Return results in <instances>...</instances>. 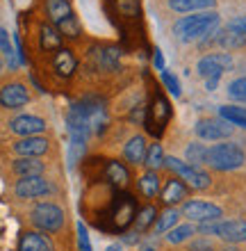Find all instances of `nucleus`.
<instances>
[{
  "label": "nucleus",
  "mask_w": 246,
  "mask_h": 251,
  "mask_svg": "<svg viewBox=\"0 0 246 251\" xmlns=\"http://www.w3.org/2000/svg\"><path fill=\"white\" fill-rule=\"evenodd\" d=\"M0 53L9 60V66H12V69L19 64V62L14 60V48H12V41H9V34H7L5 27H0Z\"/></svg>",
  "instance_id": "obj_37"
},
{
  "label": "nucleus",
  "mask_w": 246,
  "mask_h": 251,
  "mask_svg": "<svg viewBox=\"0 0 246 251\" xmlns=\"http://www.w3.org/2000/svg\"><path fill=\"white\" fill-rule=\"evenodd\" d=\"M62 37L60 30L53 25V23H44L39 27V46L41 50H46V53H57L62 48Z\"/></svg>",
  "instance_id": "obj_19"
},
{
  "label": "nucleus",
  "mask_w": 246,
  "mask_h": 251,
  "mask_svg": "<svg viewBox=\"0 0 246 251\" xmlns=\"http://www.w3.org/2000/svg\"><path fill=\"white\" fill-rule=\"evenodd\" d=\"M144 165L148 167V172H155V169L164 167V151H162V144H151L148 146V153H146Z\"/></svg>",
  "instance_id": "obj_35"
},
{
  "label": "nucleus",
  "mask_w": 246,
  "mask_h": 251,
  "mask_svg": "<svg viewBox=\"0 0 246 251\" xmlns=\"http://www.w3.org/2000/svg\"><path fill=\"white\" fill-rule=\"evenodd\" d=\"M219 117H221V119H226L228 124L246 128V107H240V105H221L219 107Z\"/></svg>",
  "instance_id": "obj_30"
},
{
  "label": "nucleus",
  "mask_w": 246,
  "mask_h": 251,
  "mask_svg": "<svg viewBox=\"0 0 246 251\" xmlns=\"http://www.w3.org/2000/svg\"><path fill=\"white\" fill-rule=\"evenodd\" d=\"M217 85H219V78H207V80H205L207 92H214V89H217Z\"/></svg>",
  "instance_id": "obj_45"
},
{
  "label": "nucleus",
  "mask_w": 246,
  "mask_h": 251,
  "mask_svg": "<svg viewBox=\"0 0 246 251\" xmlns=\"http://www.w3.org/2000/svg\"><path fill=\"white\" fill-rule=\"evenodd\" d=\"M30 103V92L23 82H7L0 89V107L2 110H19Z\"/></svg>",
  "instance_id": "obj_13"
},
{
  "label": "nucleus",
  "mask_w": 246,
  "mask_h": 251,
  "mask_svg": "<svg viewBox=\"0 0 246 251\" xmlns=\"http://www.w3.org/2000/svg\"><path fill=\"white\" fill-rule=\"evenodd\" d=\"M196 233V228H194L192 224H180V226H173L171 231L166 233V240L171 242V245H180V242H185V240H189Z\"/></svg>",
  "instance_id": "obj_36"
},
{
  "label": "nucleus",
  "mask_w": 246,
  "mask_h": 251,
  "mask_svg": "<svg viewBox=\"0 0 246 251\" xmlns=\"http://www.w3.org/2000/svg\"><path fill=\"white\" fill-rule=\"evenodd\" d=\"M169 7L173 12L189 14V12H210L217 7V0H169Z\"/></svg>",
  "instance_id": "obj_23"
},
{
  "label": "nucleus",
  "mask_w": 246,
  "mask_h": 251,
  "mask_svg": "<svg viewBox=\"0 0 246 251\" xmlns=\"http://www.w3.org/2000/svg\"><path fill=\"white\" fill-rule=\"evenodd\" d=\"M155 222H157L155 205H144V208L137 212V217H134V228H137V233H146L151 226H155Z\"/></svg>",
  "instance_id": "obj_29"
},
{
  "label": "nucleus",
  "mask_w": 246,
  "mask_h": 251,
  "mask_svg": "<svg viewBox=\"0 0 246 251\" xmlns=\"http://www.w3.org/2000/svg\"><path fill=\"white\" fill-rule=\"evenodd\" d=\"M137 201H134L133 194L128 192H116L112 201V210H110V222H112V231H126L130 224H134V217H137Z\"/></svg>",
  "instance_id": "obj_4"
},
{
  "label": "nucleus",
  "mask_w": 246,
  "mask_h": 251,
  "mask_svg": "<svg viewBox=\"0 0 246 251\" xmlns=\"http://www.w3.org/2000/svg\"><path fill=\"white\" fill-rule=\"evenodd\" d=\"M169 119H171V105H169V100H166L162 94H155L153 100H151V105L146 107V119H144L146 130L151 132L153 137H162V132H164Z\"/></svg>",
  "instance_id": "obj_7"
},
{
  "label": "nucleus",
  "mask_w": 246,
  "mask_h": 251,
  "mask_svg": "<svg viewBox=\"0 0 246 251\" xmlns=\"http://www.w3.org/2000/svg\"><path fill=\"white\" fill-rule=\"evenodd\" d=\"M114 9L123 19H137L141 16V0H114Z\"/></svg>",
  "instance_id": "obj_31"
},
{
  "label": "nucleus",
  "mask_w": 246,
  "mask_h": 251,
  "mask_svg": "<svg viewBox=\"0 0 246 251\" xmlns=\"http://www.w3.org/2000/svg\"><path fill=\"white\" fill-rule=\"evenodd\" d=\"M228 94H230V99H235V100H246V75L233 80L230 87H228Z\"/></svg>",
  "instance_id": "obj_38"
},
{
  "label": "nucleus",
  "mask_w": 246,
  "mask_h": 251,
  "mask_svg": "<svg viewBox=\"0 0 246 251\" xmlns=\"http://www.w3.org/2000/svg\"><path fill=\"white\" fill-rule=\"evenodd\" d=\"M105 251H123V249H121V245H110Z\"/></svg>",
  "instance_id": "obj_46"
},
{
  "label": "nucleus",
  "mask_w": 246,
  "mask_h": 251,
  "mask_svg": "<svg viewBox=\"0 0 246 251\" xmlns=\"http://www.w3.org/2000/svg\"><path fill=\"white\" fill-rule=\"evenodd\" d=\"M144 112H146V107H144V105H139V107H137V110H134L133 114H130V121H134V124H141V121L146 119V117H144Z\"/></svg>",
  "instance_id": "obj_42"
},
{
  "label": "nucleus",
  "mask_w": 246,
  "mask_h": 251,
  "mask_svg": "<svg viewBox=\"0 0 246 251\" xmlns=\"http://www.w3.org/2000/svg\"><path fill=\"white\" fill-rule=\"evenodd\" d=\"M153 64L157 71H164V57H162L160 50H155V57H153Z\"/></svg>",
  "instance_id": "obj_43"
},
{
  "label": "nucleus",
  "mask_w": 246,
  "mask_h": 251,
  "mask_svg": "<svg viewBox=\"0 0 246 251\" xmlns=\"http://www.w3.org/2000/svg\"><path fill=\"white\" fill-rule=\"evenodd\" d=\"M224 251H240V249H235V247H226Z\"/></svg>",
  "instance_id": "obj_48"
},
{
  "label": "nucleus",
  "mask_w": 246,
  "mask_h": 251,
  "mask_svg": "<svg viewBox=\"0 0 246 251\" xmlns=\"http://www.w3.org/2000/svg\"><path fill=\"white\" fill-rule=\"evenodd\" d=\"M82 107H85V114H87V126H89V132H93V135L105 132L107 124H110V119H107L105 103H103V100H98V99H87L85 103H82Z\"/></svg>",
  "instance_id": "obj_14"
},
{
  "label": "nucleus",
  "mask_w": 246,
  "mask_h": 251,
  "mask_svg": "<svg viewBox=\"0 0 246 251\" xmlns=\"http://www.w3.org/2000/svg\"><path fill=\"white\" fill-rule=\"evenodd\" d=\"M180 215L187 217L189 222H196V224H207V222H219L224 217V210L219 205L207 203V201H187Z\"/></svg>",
  "instance_id": "obj_9"
},
{
  "label": "nucleus",
  "mask_w": 246,
  "mask_h": 251,
  "mask_svg": "<svg viewBox=\"0 0 246 251\" xmlns=\"http://www.w3.org/2000/svg\"><path fill=\"white\" fill-rule=\"evenodd\" d=\"M148 153V144L144 135H134V137L128 139V144L123 146V158L130 162V165H144Z\"/></svg>",
  "instance_id": "obj_17"
},
{
  "label": "nucleus",
  "mask_w": 246,
  "mask_h": 251,
  "mask_svg": "<svg viewBox=\"0 0 246 251\" xmlns=\"http://www.w3.org/2000/svg\"><path fill=\"white\" fill-rule=\"evenodd\" d=\"M144 251H153V249H144Z\"/></svg>",
  "instance_id": "obj_49"
},
{
  "label": "nucleus",
  "mask_w": 246,
  "mask_h": 251,
  "mask_svg": "<svg viewBox=\"0 0 246 251\" xmlns=\"http://www.w3.org/2000/svg\"><path fill=\"white\" fill-rule=\"evenodd\" d=\"M139 235H141V233H137V231H134V233H128L126 238H123V242H126V245H134V242L139 240Z\"/></svg>",
  "instance_id": "obj_44"
},
{
  "label": "nucleus",
  "mask_w": 246,
  "mask_h": 251,
  "mask_svg": "<svg viewBox=\"0 0 246 251\" xmlns=\"http://www.w3.org/2000/svg\"><path fill=\"white\" fill-rule=\"evenodd\" d=\"M187 162L194 167H201V165H207V146L205 144H199V142H194V144L187 146Z\"/></svg>",
  "instance_id": "obj_33"
},
{
  "label": "nucleus",
  "mask_w": 246,
  "mask_h": 251,
  "mask_svg": "<svg viewBox=\"0 0 246 251\" xmlns=\"http://www.w3.org/2000/svg\"><path fill=\"white\" fill-rule=\"evenodd\" d=\"M9 130L21 137H32V135H41L46 130V121L37 114H19L9 121Z\"/></svg>",
  "instance_id": "obj_16"
},
{
  "label": "nucleus",
  "mask_w": 246,
  "mask_h": 251,
  "mask_svg": "<svg viewBox=\"0 0 246 251\" xmlns=\"http://www.w3.org/2000/svg\"><path fill=\"white\" fill-rule=\"evenodd\" d=\"M160 73H162V82H164L166 89H169L173 96H180V82H178V78H176L173 73H169L166 69H164V71H160Z\"/></svg>",
  "instance_id": "obj_39"
},
{
  "label": "nucleus",
  "mask_w": 246,
  "mask_h": 251,
  "mask_svg": "<svg viewBox=\"0 0 246 251\" xmlns=\"http://www.w3.org/2000/svg\"><path fill=\"white\" fill-rule=\"evenodd\" d=\"M228 27L230 30H235V32H240L246 37V16H237V19H233L230 23H228Z\"/></svg>",
  "instance_id": "obj_41"
},
{
  "label": "nucleus",
  "mask_w": 246,
  "mask_h": 251,
  "mask_svg": "<svg viewBox=\"0 0 246 251\" xmlns=\"http://www.w3.org/2000/svg\"><path fill=\"white\" fill-rule=\"evenodd\" d=\"M57 30H60L62 37H68V39H78L82 34V27H80V21L75 19L73 14H68L67 19H62L60 23H57Z\"/></svg>",
  "instance_id": "obj_32"
},
{
  "label": "nucleus",
  "mask_w": 246,
  "mask_h": 251,
  "mask_svg": "<svg viewBox=\"0 0 246 251\" xmlns=\"http://www.w3.org/2000/svg\"><path fill=\"white\" fill-rule=\"evenodd\" d=\"M78 235H80V251H91V245H89V233H87L85 224H78Z\"/></svg>",
  "instance_id": "obj_40"
},
{
  "label": "nucleus",
  "mask_w": 246,
  "mask_h": 251,
  "mask_svg": "<svg viewBox=\"0 0 246 251\" xmlns=\"http://www.w3.org/2000/svg\"><path fill=\"white\" fill-rule=\"evenodd\" d=\"M201 233H212L217 238L226 240L230 245L246 242V222L242 219H230V222H207L199 226Z\"/></svg>",
  "instance_id": "obj_8"
},
{
  "label": "nucleus",
  "mask_w": 246,
  "mask_h": 251,
  "mask_svg": "<svg viewBox=\"0 0 246 251\" xmlns=\"http://www.w3.org/2000/svg\"><path fill=\"white\" fill-rule=\"evenodd\" d=\"M214 41H217L221 48H226V50H240V48L246 46V37H244V34L235 32V30H230V27L219 30V32L214 34Z\"/></svg>",
  "instance_id": "obj_26"
},
{
  "label": "nucleus",
  "mask_w": 246,
  "mask_h": 251,
  "mask_svg": "<svg viewBox=\"0 0 246 251\" xmlns=\"http://www.w3.org/2000/svg\"><path fill=\"white\" fill-rule=\"evenodd\" d=\"M160 197L166 205H176V203H180L182 199H187V185L178 178L166 180V185H164V190H162Z\"/></svg>",
  "instance_id": "obj_25"
},
{
  "label": "nucleus",
  "mask_w": 246,
  "mask_h": 251,
  "mask_svg": "<svg viewBox=\"0 0 246 251\" xmlns=\"http://www.w3.org/2000/svg\"><path fill=\"white\" fill-rule=\"evenodd\" d=\"M164 167L166 169H171L173 174H178L180 178L185 180L189 187H194V190H205V187H210V174L203 172L201 167H194L189 165V162H182V160L173 158V155H166L164 158Z\"/></svg>",
  "instance_id": "obj_6"
},
{
  "label": "nucleus",
  "mask_w": 246,
  "mask_h": 251,
  "mask_svg": "<svg viewBox=\"0 0 246 251\" xmlns=\"http://www.w3.org/2000/svg\"><path fill=\"white\" fill-rule=\"evenodd\" d=\"M105 178L112 183L116 190H126L128 183H130V172H128V167L119 160H110L105 165Z\"/></svg>",
  "instance_id": "obj_20"
},
{
  "label": "nucleus",
  "mask_w": 246,
  "mask_h": 251,
  "mask_svg": "<svg viewBox=\"0 0 246 251\" xmlns=\"http://www.w3.org/2000/svg\"><path fill=\"white\" fill-rule=\"evenodd\" d=\"M67 126H68V155L71 165L85 155L87 139H89V126H87V114L82 103H73L67 112Z\"/></svg>",
  "instance_id": "obj_2"
},
{
  "label": "nucleus",
  "mask_w": 246,
  "mask_h": 251,
  "mask_svg": "<svg viewBox=\"0 0 246 251\" xmlns=\"http://www.w3.org/2000/svg\"><path fill=\"white\" fill-rule=\"evenodd\" d=\"M55 192V185L44 176H27V178H19L14 185V194L19 199H39L48 197Z\"/></svg>",
  "instance_id": "obj_10"
},
{
  "label": "nucleus",
  "mask_w": 246,
  "mask_h": 251,
  "mask_svg": "<svg viewBox=\"0 0 246 251\" xmlns=\"http://www.w3.org/2000/svg\"><path fill=\"white\" fill-rule=\"evenodd\" d=\"M119 48H93V60L100 71H116L119 69Z\"/></svg>",
  "instance_id": "obj_24"
},
{
  "label": "nucleus",
  "mask_w": 246,
  "mask_h": 251,
  "mask_svg": "<svg viewBox=\"0 0 246 251\" xmlns=\"http://www.w3.org/2000/svg\"><path fill=\"white\" fill-rule=\"evenodd\" d=\"M30 222L41 233H57L64 226V210L53 201H44V203H37L32 208Z\"/></svg>",
  "instance_id": "obj_5"
},
{
  "label": "nucleus",
  "mask_w": 246,
  "mask_h": 251,
  "mask_svg": "<svg viewBox=\"0 0 246 251\" xmlns=\"http://www.w3.org/2000/svg\"><path fill=\"white\" fill-rule=\"evenodd\" d=\"M50 149V139L41 137V135H32V137H23L12 144V151L21 158H41L44 153Z\"/></svg>",
  "instance_id": "obj_15"
},
{
  "label": "nucleus",
  "mask_w": 246,
  "mask_h": 251,
  "mask_svg": "<svg viewBox=\"0 0 246 251\" xmlns=\"http://www.w3.org/2000/svg\"><path fill=\"white\" fill-rule=\"evenodd\" d=\"M2 69H5V62H2V57H0V73H2Z\"/></svg>",
  "instance_id": "obj_47"
},
{
  "label": "nucleus",
  "mask_w": 246,
  "mask_h": 251,
  "mask_svg": "<svg viewBox=\"0 0 246 251\" xmlns=\"http://www.w3.org/2000/svg\"><path fill=\"white\" fill-rule=\"evenodd\" d=\"M53 69L55 73L60 75V78H71L78 69V60H75L73 50H68V48H60L53 57Z\"/></svg>",
  "instance_id": "obj_18"
},
{
  "label": "nucleus",
  "mask_w": 246,
  "mask_h": 251,
  "mask_svg": "<svg viewBox=\"0 0 246 251\" xmlns=\"http://www.w3.org/2000/svg\"><path fill=\"white\" fill-rule=\"evenodd\" d=\"M46 14L50 19V23L57 25L62 19H67L68 14H73V9H71L68 0H46Z\"/></svg>",
  "instance_id": "obj_27"
},
{
  "label": "nucleus",
  "mask_w": 246,
  "mask_h": 251,
  "mask_svg": "<svg viewBox=\"0 0 246 251\" xmlns=\"http://www.w3.org/2000/svg\"><path fill=\"white\" fill-rule=\"evenodd\" d=\"M194 130L205 142H217V139H226L233 135V124H228L226 119H201L194 126Z\"/></svg>",
  "instance_id": "obj_12"
},
{
  "label": "nucleus",
  "mask_w": 246,
  "mask_h": 251,
  "mask_svg": "<svg viewBox=\"0 0 246 251\" xmlns=\"http://www.w3.org/2000/svg\"><path fill=\"white\" fill-rule=\"evenodd\" d=\"M178 217H180V212L176 210V208H166L160 217H157V222H155V233L171 231L173 226L178 224Z\"/></svg>",
  "instance_id": "obj_34"
},
{
  "label": "nucleus",
  "mask_w": 246,
  "mask_h": 251,
  "mask_svg": "<svg viewBox=\"0 0 246 251\" xmlns=\"http://www.w3.org/2000/svg\"><path fill=\"white\" fill-rule=\"evenodd\" d=\"M219 32V14L217 12H196L173 23V34L180 41H207Z\"/></svg>",
  "instance_id": "obj_1"
},
{
  "label": "nucleus",
  "mask_w": 246,
  "mask_h": 251,
  "mask_svg": "<svg viewBox=\"0 0 246 251\" xmlns=\"http://www.w3.org/2000/svg\"><path fill=\"white\" fill-rule=\"evenodd\" d=\"M19 251H53V242L37 231H27L19 240Z\"/></svg>",
  "instance_id": "obj_22"
},
{
  "label": "nucleus",
  "mask_w": 246,
  "mask_h": 251,
  "mask_svg": "<svg viewBox=\"0 0 246 251\" xmlns=\"http://www.w3.org/2000/svg\"><path fill=\"white\" fill-rule=\"evenodd\" d=\"M137 190H139L146 199H153L155 194H160V176L155 172H146L139 180H137Z\"/></svg>",
  "instance_id": "obj_28"
},
{
  "label": "nucleus",
  "mask_w": 246,
  "mask_h": 251,
  "mask_svg": "<svg viewBox=\"0 0 246 251\" xmlns=\"http://www.w3.org/2000/svg\"><path fill=\"white\" fill-rule=\"evenodd\" d=\"M233 57L228 53H212V55H205L203 60L199 62L196 71H199L201 78H221L226 71L233 69Z\"/></svg>",
  "instance_id": "obj_11"
},
{
  "label": "nucleus",
  "mask_w": 246,
  "mask_h": 251,
  "mask_svg": "<svg viewBox=\"0 0 246 251\" xmlns=\"http://www.w3.org/2000/svg\"><path fill=\"white\" fill-rule=\"evenodd\" d=\"M12 172L16 174L19 178H27V176H44L46 165H44L39 158H19V160H14Z\"/></svg>",
  "instance_id": "obj_21"
},
{
  "label": "nucleus",
  "mask_w": 246,
  "mask_h": 251,
  "mask_svg": "<svg viewBox=\"0 0 246 251\" xmlns=\"http://www.w3.org/2000/svg\"><path fill=\"white\" fill-rule=\"evenodd\" d=\"M244 151L240 144L233 142H224V144H214L212 149H207V165L219 169V172H233L244 165Z\"/></svg>",
  "instance_id": "obj_3"
}]
</instances>
